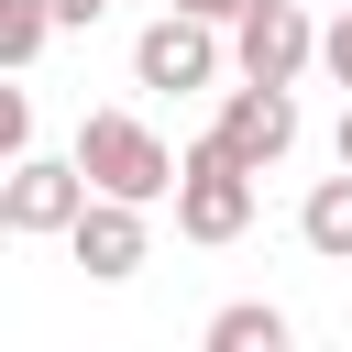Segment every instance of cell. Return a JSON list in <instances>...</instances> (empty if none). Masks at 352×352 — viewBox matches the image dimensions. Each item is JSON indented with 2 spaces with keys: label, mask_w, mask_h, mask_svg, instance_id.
Here are the masks:
<instances>
[{
  "label": "cell",
  "mask_w": 352,
  "mask_h": 352,
  "mask_svg": "<svg viewBox=\"0 0 352 352\" xmlns=\"http://www.w3.org/2000/svg\"><path fill=\"white\" fill-rule=\"evenodd\" d=\"M176 11H209V22H242L253 0H176Z\"/></svg>",
  "instance_id": "cell-14"
},
{
  "label": "cell",
  "mask_w": 352,
  "mask_h": 352,
  "mask_svg": "<svg viewBox=\"0 0 352 352\" xmlns=\"http://www.w3.org/2000/svg\"><path fill=\"white\" fill-rule=\"evenodd\" d=\"M253 176H264V165H242L220 132H198V143H187V165H176V231H187V242H209V253H220V242H242V231H253Z\"/></svg>",
  "instance_id": "cell-2"
},
{
  "label": "cell",
  "mask_w": 352,
  "mask_h": 352,
  "mask_svg": "<svg viewBox=\"0 0 352 352\" xmlns=\"http://www.w3.org/2000/svg\"><path fill=\"white\" fill-rule=\"evenodd\" d=\"M99 11H110V0H55V22H66V33H88Z\"/></svg>",
  "instance_id": "cell-13"
},
{
  "label": "cell",
  "mask_w": 352,
  "mask_h": 352,
  "mask_svg": "<svg viewBox=\"0 0 352 352\" xmlns=\"http://www.w3.org/2000/svg\"><path fill=\"white\" fill-rule=\"evenodd\" d=\"M330 154H341V165H352V110H341V143H330Z\"/></svg>",
  "instance_id": "cell-15"
},
{
  "label": "cell",
  "mask_w": 352,
  "mask_h": 352,
  "mask_svg": "<svg viewBox=\"0 0 352 352\" xmlns=\"http://www.w3.org/2000/svg\"><path fill=\"white\" fill-rule=\"evenodd\" d=\"M220 33H231V22H209V11H154V22L132 33V77L165 88V99H176V88H209V77L231 66Z\"/></svg>",
  "instance_id": "cell-4"
},
{
  "label": "cell",
  "mask_w": 352,
  "mask_h": 352,
  "mask_svg": "<svg viewBox=\"0 0 352 352\" xmlns=\"http://www.w3.org/2000/svg\"><path fill=\"white\" fill-rule=\"evenodd\" d=\"M66 253H77L99 286L143 275V253H154V231H143V198H88V209H77V231H66Z\"/></svg>",
  "instance_id": "cell-7"
},
{
  "label": "cell",
  "mask_w": 352,
  "mask_h": 352,
  "mask_svg": "<svg viewBox=\"0 0 352 352\" xmlns=\"http://www.w3.org/2000/svg\"><path fill=\"white\" fill-rule=\"evenodd\" d=\"M198 352H286V308H264V297H231V308L198 330Z\"/></svg>",
  "instance_id": "cell-9"
},
{
  "label": "cell",
  "mask_w": 352,
  "mask_h": 352,
  "mask_svg": "<svg viewBox=\"0 0 352 352\" xmlns=\"http://www.w3.org/2000/svg\"><path fill=\"white\" fill-rule=\"evenodd\" d=\"M297 242H308L319 264H352V165H341V176H319V187L297 198Z\"/></svg>",
  "instance_id": "cell-8"
},
{
  "label": "cell",
  "mask_w": 352,
  "mask_h": 352,
  "mask_svg": "<svg viewBox=\"0 0 352 352\" xmlns=\"http://www.w3.org/2000/svg\"><path fill=\"white\" fill-rule=\"evenodd\" d=\"M88 198H99V187H88L77 154H11V176H0V231H11V242H66Z\"/></svg>",
  "instance_id": "cell-3"
},
{
  "label": "cell",
  "mask_w": 352,
  "mask_h": 352,
  "mask_svg": "<svg viewBox=\"0 0 352 352\" xmlns=\"http://www.w3.org/2000/svg\"><path fill=\"white\" fill-rule=\"evenodd\" d=\"M319 66V22H308V0H253L242 22H231V77H275V88H297Z\"/></svg>",
  "instance_id": "cell-5"
},
{
  "label": "cell",
  "mask_w": 352,
  "mask_h": 352,
  "mask_svg": "<svg viewBox=\"0 0 352 352\" xmlns=\"http://www.w3.org/2000/svg\"><path fill=\"white\" fill-rule=\"evenodd\" d=\"M77 165H88V187L99 198H176V165L187 154H165V132L143 121V110H88L77 121Z\"/></svg>",
  "instance_id": "cell-1"
},
{
  "label": "cell",
  "mask_w": 352,
  "mask_h": 352,
  "mask_svg": "<svg viewBox=\"0 0 352 352\" xmlns=\"http://www.w3.org/2000/svg\"><path fill=\"white\" fill-rule=\"evenodd\" d=\"M319 66H330V77H341V88H352V0H341V11H330V22H319Z\"/></svg>",
  "instance_id": "cell-11"
},
{
  "label": "cell",
  "mask_w": 352,
  "mask_h": 352,
  "mask_svg": "<svg viewBox=\"0 0 352 352\" xmlns=\"http://www.w3.org/2000/svg\"><path fill=\"white\" fill-rule=\"evenodd\" d=\"M44 33H66V22H55V0H0V66H11V77L44 55Z\"/></svg>",
  "instance_id": "cell-10"
},
{
  "label": "cell",
  "mask_w": 352,
  "mask_h": 352,
  "mask_svg": "<svg viewBox=\"0 0 352 352\" xmlns=\"http://www.w3.org/2000/svg\"><path fill=\"white\" fill-rule=\"evenodd\" d=\"M0 154H33V99H22V88L0 99Z\"/></svg>",
  "instance_id": "cell-12"
},
{
  "label": "cell",
  "mask_w": 352,
  "mask_h": 352,
  "mask_svg": "<svg viewBox=\"0 0 352 352\" xmlns=\"http://www.w3.org/2000/svg\"><path fill=\"white\" fill-rule=\"evenodd\" d=\"M242 165H286L297 154V88H275V77H242L231 99H220V121H209Z\"/></svg>",
  "instance_id": "cell-6"
}]
</instances>
